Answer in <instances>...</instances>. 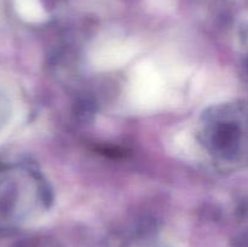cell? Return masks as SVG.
<instances>
[{"label": "cell", "instance_id": "obj_1", "mask_svg": "<svg viewBox=\"0 0 248 247\" xmlns=\"http://www.w3.org/2000/svg\"><path fill=\"white\" fill-rule=\"evenodd\" d=\"M235 110L228 108H217L211 110L206 116V128L203 132V142L216 159L225 162L240 160V152L245 133Z\"/></svg>", "mask_w": 248, "mask_h": 247}, {"label": "cell", "instance_id": "obj_2", "mask_svg": "<svg viewBox=\"0 0 248 247\" xmlns=\"http://www.w3.org/2000/svg\"><path fill=\"white\" fill-rule=\"evenodd\" d=\"M61 1H62V0H43L45 6L48 7V9H53V7L57 6Z\"/></svg>", "mask_w": 248, "mask_h": 247}]
</instances>
